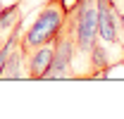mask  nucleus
Instances as JSON below:
<instances>
[{"instance_id":"7ed1b4c3","label":"nucleus","mask_w":124,"mask_h":119,"mask_svg":"<svg viewBox=\"0 0 124 119\" xmlns=\"http://www.w3.org/2000/svg\"><path fill=\"white\" fill-rule=\"evenodd\" d=\"M74 57H77V48H74V38L67 26L55 38V52H53V62L50 69L46 72L43 81H60V79H74Z\"/></svg>"},{"instance_id":"f257e3e1","label":"nucleus","mask_w":124,"mask_h":119,"mask_svg":"<svg viewBox=\"0 0 124 119\" xmlns=\"http://www.w3.org/2000/svg\"><path fill=\"white\" fill-rule=\"evenodd\" d=\"M67 10L69 7H67L64 0H48L43 5V10L38 12V17L29 26V31L19 41L24 55L36 50V48H41V45H46V43H53L57 38V33L64 26V19H67Z\"/></svg>"},{"instance_id":"20e7f679","label":"nucleus","mask_w":124,"mask_h":119,"mask_svg":"<svg viewBox=\"0 0 124 119\" xmlns=\"http://www.w3.org/2000/svg\"><path fill=\"white\" fill-rule=\"evenodd\" d=\"M53 52H55V41L41 45V48H36L31 52H26L24 55V60H26V79L43 81L46 72L50 69V62H53Z\"/></svg>"},{"instance_id":"39448f33","label":"nucleus","mask_w":124,"mask_h":119,"mask_svg":"<svg viewBox=\"0 0 124 119\" xmlns=\"http://www.w3.org/2000/svg\"><path fill=\"white\" fill-rule=\"evenodd\" d=\"M17 79H26V64H24V50L17 43L12 52L5 60V67L0 72V81H17Z\"/></svg>"},{"instance_id":"f03ea898","label":"nucleus","mask_w":124,"mask_h":119,"mask_svg":"<svg viewBox=\"0 0 124 119\" xmlns=\"http://www.w3.org/2000/svg\"><path fill=\"white\" fill-rule=\"evenodd\" d=\"M64 26L69 29L72 38H74L77 55L88 57L91 48L98 41V5H95V0H77L67 10Z\"/></svg>"}]
</instances>
